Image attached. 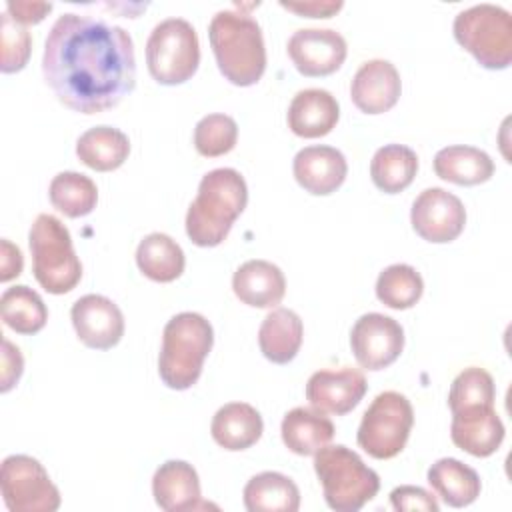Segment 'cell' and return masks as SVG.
Returning <instances> with one entry per match:
<instances>
[{"mask_svg": "<svg viewBox=\"0 0 512 512\" xmlns=\"http://www.w3.org/2000/svg\"><path fill=\"white\" fill-rule=\"evenodd\" d=\"M280 6L308 18H330L344 6V2L342 0H302V2L282 0Z\"/></svg>", "mask_w": 512, "mask_h": 512, "instance_id": "ab89813d", "label": "cell"}, {"mask_svg": "<svg viewBox=\"0 0 512 512\" xmlns=\"http://www.w3.org/2000/svg\"><path fill=\"white\" fill-rule=\"evenodd\" d=\"M418 172V156L404 144H386L370 160V178L386 194H398L408 188Z\"/></svg>", "mask_w": 512, "mask_h": 512, "instance_id": "f546056e", "label": "cell"}, {"mask_svg": "<svg viewBox=\"0 0 512 512\" xmlns=\"http://www.w3.org/2000/svg\"><path fill=\"white\" fill-rule=\"evenodd\" d=\"M52 10L50 2H30V0H8L6 12L20 24H38Z\"/></svg>", "mask_w": 512, "mask_h": 512, "instance_id": "f35d334b", "label": "cell"}, {"mask_svg": "<svg viewBox=\"0 0 512 512\" xmlns=\"http://www.w3.org/2000/svg\"><path fill=\"white\" fill-rule=\"evenodd\" d=\"M232 290L252 308H276L286 294V278L268 260H246L232 276Z\"/></svg>", "mask_w": 512, "mask_h": 512, "instance_id": "44dd1931", "label": "cell"}, {"mask_svg": "<svg viewBox=\"0 0 512 512\" xmlns=\"http://www.w3.org/2000/svg\"><path fill=\"white\" fill-rule=\"evenodd\" d=\"M292 172L306 192L314 196H328L346 180L348 162L334 146H306L294 156Z\"/></svg>", "mask_w": 512, "mask_h": 512, "instance_id": "ac0fdd59", "label": "cell"}, {"mask_svg": "<svg viewBox=\"0 0 512 512\" xmlns=\"http://www.w3.org/2000/svg\"><path fill=\"white\" fill-rule=\"evenodd\" d=\"M280 434L290 452L298 456H314L334 438V424L316 408L296 406L284 414Z\"/></svg>", "mask_w": 512, "mask_h": 512, "instance_id": "603a6c76", "label": "cell"}, {"mask_svg": "<svg viewBox=\"0 0 512 512\" xmlns=\"http://www.w3.org/2000/svg\"><path fill=\"white\" fill-rule=\"evenodd\" d=\"M244 506L248 512H296L300 490L292 478L266 470L246 482Z\"/></svg>", "mask_w": 512, "mask_h": 512, "instance_id": "83f0119b", "label": "cell"}, {"mask_svg": "<svg viewBox=\"0 0 512 512\" xmlns=\"http://www.w3.org/2000/svg\"><path fill=\"white\" fill-rule=\"evenodd\" d=\"M286 50L294 68L310 78L336 72L348 54L344 36L332 28H300L288 38Z\"/></svg>", "mask_w": 512, "mask_h": 512, "instance_id": "4fadbf2b", "label": "cell"}, {"mask_svg": "<svg viewBox=\"0 0 512 512\" xmlns=\"http://www.w3.org/2000/svg\"><path fill=\"white\" fill-rule=\"evenodd\" d=\"M0 314L8 328L18 334H36L46 326L48 308L40 294L24 284L10 286L0 296Z\"/></svg>", "mask_w": 512, "mask_h": 512, "instance_id": "4dcf8cb0", "label": "cell"}, {"mask_svg": "<svg viewBox=\"0 0 512 512\" xmlns=\"http://www.w3.org/2000/svg\"><path fill=\"white\" fill-rule=\"evenodd\" d=\"M264 432L260 412L246 402H228L220 406L212 418L210 434L218 446L240 452L254 446Z\"/></svg>", "mask_w": 512, "mask_h": 512, "instance_id": "7402d4cb", "label": "cell"}, {"mask_svg": "<svg viewBox=\"0 0 512 512\" xmlns=\"http://www.w3.org/2000/svg\"><path fill=\"white\" fill-rule=\"evenodd\" d=\"M496 386L490 372L480 366L464 368L450 384L448 392V408L450 412L476 406V404H494Z\"/></svg>", "mask_w": 512, "mask_h": 512, "instance_id": "e575fe53", "label": "cell"}, {"mask_svg": "<svg viewBox=\"0 0 512 512\" xmlns=\"http://www.w3.org/2000/svg\"><path fill=\"white\" fill-rule=\"evenodd\" d=\"M410 224L422 240L446 244L462 234L466 224V208L452 192L432 186L422 190L412 202Z\"/></svg>", "mask_w": 512, "mask_h": 512, "instance_id": "7c38bea8", "label": "cell"}, {"mask_svg": "<svg viewBox=\"0 0 512 512\" xmlns=\"http://www.w3.org/2000/svg\"><path fill=\"white\" fill-rule=\"evenodd\" d=\"M456 42L488 70H504L512 62V16L496 4H474L456 14Z\"/></svg>", "mask_w": 512, "mask_h": 512, "instance_id": "52a82bcc", "label": "cell"}, {"mask_svg": "<svg viewBox=\"0 0 512 512\" xmlns=\"http://www.w3.org/2000/svg\"><path fill=\"white\" fill-rule=\"evenodd\" d=\"M24 266V258L18 246H14L8 238L0 240V282H8L20 276Z\"/></svg>", "mask_w": 512, "mask_h": 512, "instance_id": "60d3db41", "label": "cell"}, {"mask_svg": "<svg viewBox=\"0 0 512 512\" xmlns=\"http://www.w3.org/2000/svg\"><path fill=\"white\" fill-rule=\"evenodd\" d=\"M130 154L128 136L114 126H94L76 140V156L96 172L120 168Z\"/></svg>", "mask_w": 512, "mask_h": 512, "instance_id": "4316f807", "label": "cell"}, {"mask_svg": "<svg viewBox=\"0 0 512 512\" xmlns=\"http://www.w3.org/2000/svg\"><path fill=\"white\" fill-rule=\"evenodd\" d=\"M48 196L52 206L68 218L88 216L98 202L94 180L80 172H60L50 180Z\"/></svg>", "mask_w": 512, "mask_h": 512, "instance_id": "1f68e13d", "label": "cell"}, {"mask_svg": "<svg viewBox=\"0 0 512 512\" xmlns=\"http://www.w3.org/2000/svg\"><path fill=\"white\" fill-rule=\"evenodd\" d=\"M428 484L436 496L452 508L470 506L482 490L478 472L456 458L436 460L428 468Z\"/></svg>", "mask_w": 512, "mask_h": 512, "instance_id": "d4e9b609", "label": "cell"}, {"mask_svg": "<svg viewBox=\"0 0 512 512\" xmlns=\"http://www.w3.org/2000/svg\"><path fill=\"white\" fill-rule=\"evenodd\" d=\"M24 372V358L8 338H2V370H0V390L8 392L20 380Z\"/></svg>", "mask_w": 512, "mask_h": 512, "instance_id": "74e56055", "label": "cell"}, {"mask_svg": "<svg viewBox=\"0 0 512 512\" xmlns=\"http://www.w3.org/2000/svg\"><path fill=\"white\" fill-rule=\"evenodd\" d=\"M314 472L326 504L336 512H358L380 490L378 474L344 444L320 448L314 454Z\"/></svg>", "mask_w": 512, "mask_h": 512, "instance_id": "5b68a950", "label": "cell"}, {"mask_svg": "<svg viewBox=\"0 0 512 512\" xmlns=\"http://www.w3.org/2000/svg\"><path fill=\"white\" fill-rule=\"evenodd\" d=\"M78 340L94 350H110L124 336V314L102 294L80 296L70 310Z\"/></svg>", "mask_w": 512, "mask_h": 512, "instance_id": "5bb4252c", "label": "cell"}, {"mask_svg": "<svg viewBox=\"0 0 512 512\" xmlns=\"http://www.w3.org/2000/svg\"><path fill=\"white\" fill-rule=\"evenodd\" d=\"M210 46L222 76L234 86L256 84L266 70L262 28L242 10H220L208 24Z\"/></svg>", "mask_w": 512, "mask_h": 512, "instance_id": "3957f363", "label": "cell"}, {"mask_svg": "<svg viewBox=\"0 0 512 512\" xmlns=\"http://www.w3.org/2000/svg\"><path fill=\"white\" fill-rule=\"evenodd\" d=\"M350 348L356 362L366 370H384L404 350L402 326L386 314H362L350 330Z\"/></svg>", "mask_w": 512, "mask_h": 512, "instance_id": "8fae6325", "label": "cell"}, {"mask_svg": "<svg viewBox=\"0 0 512 512\" xmlns=\"http://www.w3.org/2000/svg\"><path fill=\"white\" fill-rule=\"evenodd\" d=\"M368 390L366 378L358 368L316 370L306 382V400L324 414L344 416L354 410Z\"/></svg>", "mask_w": 512, "mask_h": 512, "instance_id": "9a60e30c", "label": "cell"}, {"mask_svg": "<svg viewBox=\"0 0 512 512\" xmlns=\"http://www.w3.org/2000/svg\"><path fill=\"white\" fill-rule=\"evenodd\" d=\"M32 50L30 32L24 24L16 22L8 12L2 14V62L0 70L4 74L18 72L26 66Z\"/></svg>", "mask_w": 512, "mask_h": 512, "instance_id": "d590c367", "label": "cell"}, {"mask_svg": "<svg viewBox=\"0 0 512 512\" xmlns=\"http://www.w3.org/2000/svg\"><path fill=\"white\" fill-rule=\"evenodd\" d=\"M152 496L166 512H186L208 506L202 500L198 472L184 460H166L156 468Z\"/></svg>", "mask_w": 512, "mask_h": 512, "instance_id": "d6986e66", "label": "cell"}, {"mask_svg": "<svg viewBox=\"0 0 512 512\" xmlns=\"http://www.w3.org/2000/svg\"><path fill=\"white\" fill-rule=\"evenodd\" d=\"M146 64L158 84L176 86L190 80L200 64V42L194 26L176 16L158 22L146 40Z\"/></svg>", "mask_w": 512, "mask_h": 512, "instance_id": "ba28073f", "label": "cell"}, {"mask_svg": "<svg viewBox=\"0 0 512 512\" xmlns=\"http://www.w3.org/2000/svg\"><path fill=\"white\" fill-rule=\"evenodd\" d=\"M42 74L66 108L80 114L110 110L136 86L132 38L100 18L62 14L44 42Z\"/></svg>", "mask_w": 512, "mask_h": 512, "instance_id": "6da1fadb", "label": "cell"}, {"mask_svg": "<svg viewBox=\"0 0 512 512\" xmlns=\"http://www.w3.org/2000/svg\"><path fill=\"white\" fill-rule=\"evenodd\" d=\"M412 424L410 400L394 390L380 392L362 414L356 434L358 446L376 460L394 458L404 450Z\"/></svg>", "mask_w": 512, "mask_h": 512, "instance_id": "9c48e42d", "label": "cell"}, {"mask_svg": "<svg viewBox=\"0 0 512 512\" xmlns=\"http://www.w3.org/2000/svg\"><path fill=\"white\" fill-rule=\"evenodd\" d=\"M246 204L248 186L238 170L214 168L206 172L186 212L188 238L202 248L222 244Z\"/></svg>", "mask_w": 512, "mask_h": 512, "instance_id": "7a4b0ae2", "label": "cell"}, {"mask_svg": "<svg viewBox=\"0 0 512 512\" xmlns=\"http://www.w3.org/2000/svg\"><path fill=\"white\" fill-rule=\"evenodd\" d=\"M32 272L36 282L50 294H66L82 278V264L76 256L68 228L52 214H38L28 234Z\"/></svg>", "mask_w": 512, "mask_h": 512, "instance_id": "8992f818", "label": "cell"}, {"mask_svg": "<svg viewBox=\"0 0 512 512\" xmlns=\"http://www.w3.org/2000/svg\"><path fill=\"white\" fill-rule=\"evenodd\" d=\"M402 94V80L390 60L374 58L364 62L350 84V98L364 114H384L396 106Z\"/></svg>", "mask_w": 512, "mask_h": 512, "instance_id": "e0dca14e", "label": "cell"}, {"mask_svg": "<svg viewBox=\"0 0 512 512\" xmlns=\"http://www.w3.org/2000/svg\"><path fill=\"white\" fill-rule=\"evenodd\" d=\"M390 504L398 512H408V510H422V512H438V500L424 488L420 486H398L390 492Z\"/></svg>", "mask_w": 512, "mask_h": 512, "instance_id": "8d00e7d4", "label": "cell"}, {"mask_svg": "<svg viewBox=\"0 0 512 512\" xmlns=\"http://www.w3.org/2000/svg\"><path fill=\"white\" fill-rule=\"evenodd\" d=\"M338 100L324 88H306L296 92L288 106V128L300 138H320L338 124Z\"/></svg>", "mask_w": 512, "mask_h": 512, "instance_id": "ffe728a7", "label": "cell"}, {"mask_svg": "<svg viewBox=\"0 0 512 512\" xmlns=\"http://www.w3.org/2000/svg\"><path fill=\"white\" fill-rule=\"evenodd\" d=\"M302 338V320L290 308H272L258 330L260 352L274 364L292 362L302 346Z\"/></svg>", "mask_w": 512, "mask_h": 512, "instance_id": "cb8c5ba5", "label": "cell"}, {"mask_svg": "<svg viewBox=\"0 0 512 512\" xmlns=\"http://www.w3.org/2000/svg\"><path fill=\"white\" fill-rule=\"evenodd\" d=\"M0 490L12 512H54L60 508V492L46 468L26 454H12L2 460Z\"/></svg>", "mask_w": 512, "mask_h": 512, "instance_id": "30bf717a", "label": "cell"}, {"mask_svg": "<svg viewBox=\"0 0 512 512\" xmlns=\"http://www.w3.org/2000/svg\"><path fill=\"white\" fill-rule=\"evenodd\" d=\"M136 264L146 278L154 282H172L184 272L186 256L180 244L168 234L152 232L140 240L136 248Z\"/></svg>", "mask_w": 512, "mask_h": 512, "instance_id": "f1b7e54d", "label": "cell"}, {"mask_svg": "<svg viewBox=\"0 0 512 512\" xmlns=\"http://www.w3.org/2000/svg\"><path fill=\"white\" fill-rule=\"evenodd\" d=\"M434 172L438 178L446 182H452L458 186H476L492 178L494 162L480 148L454 144L436 152Z\"/></svg>", "mask_w": 512, "mask_h": 512, "instance_id": "484cf974", "label": "cell"}, {"mask_svg": "<svg viewBox=\"0 0 512 512\" xmlns=\"http://www.w3.org/2000/svg\"><path fill=\"white\" fill-rule=\"evenodd\" d=\"M238 140V124L228 114H208L194 128V148L206 158L228 154Z\"/></svg>", "mask_w": 512, "mask_h": 512, "instance_id": "836d02e7", "label": "cell"}, {"mask_svg": "<svg viewBox=\"0 0 512 512\" xmlns=\"http://www.w3.org/2000/svg\"><path fill=\"white\" fill-rule=\"evenodd\" d=\"M424 292L420 272L410 264H390L376 280V298L394 310L412 308Z\"/></svg>", "mask_w": 512, "mask_h": 512, "instance_id": "d6a6232c", "label": "cell"}, {"mask_svg": "<svg viewBox=\"0 0 512 512\" xmlns=\"http://www.w3.org/2000/svg\"><path fill=\"white\" fill-rule=\"evenodd\" d=\"M450 438L460 450L476 458H486L500 448L504 440V424L494 410V404L466 406L452 412Z\"/></svg>", "mask_w": 512, "mask_h": 512, "instance_id": "2e32d148", "label": "cell"}, {"mask_svg": "<svg viewBox=\"0 0 512 512\" xmlns=\"http://www.w3.org/2000/svg\"><path fill=\"white\" fill-rule=\"evenodd\" d=\"M214 344L212 324L198 312H180L172 316L162 332L158 354V374L172 390L192 388L206 356Z\"/></svg>", "mask_w": 512, "mask_h": 512, "instance_id": "277c9868", "label": "cell"}]
</instances>
